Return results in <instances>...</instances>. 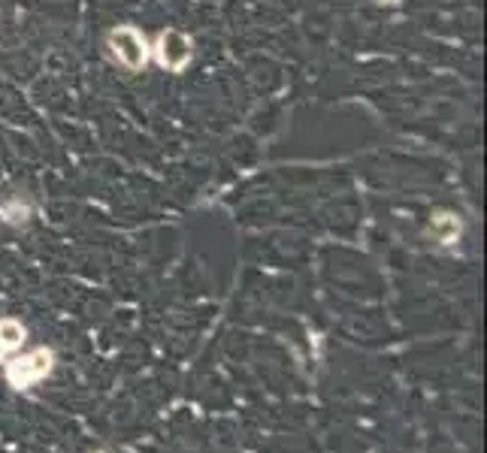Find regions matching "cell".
Instances as JSON below:
<instances>
[{"mask_svg": "<svg viewBox=\"0 0 487 453\" xmlns=\"http://www.w3.org/2000/svg\"><path fill=\"white\" fill-rule=\"evenodd\" d=\"M109 51L121 67H127L130 73L145 67L149 60V40L143 37V31H136L134 24H118L109 31Z\"/></svg>", "mask_w": 487, "mask_h": 453, "instance_id": "obj_1", "label": "cell"}, {"mask_svg": "<svg viewBox=\"0 0 487 453\" xmlns=\"http://www.w3.org/2000/svg\"><path fill=\"white\" fill-rule=\"evenodd\" d=\"M49 369H52V351L40 347V351H31V354L15 356V360L6 363V381L22 390V387H31L46 378Z\"/></svg>", "mask_w": 487, "mask_h": 453, "instance_id": "obj_2", "label": "cell"}, {"mask_svg": "<svg viewBox=\"0 0 487 453\" xmlns=\"http://www.w3.org/2000/svg\"><path fill=\"white\" fill-rule=\"evenodd\" d=\"M191 55H194V46H191V40L176 28L161 31L158 40H155V58H158V64L164 69L179 73V69H185L191 64Z\"/></svg>", "mask_w": 487, "mask_h": 453, "instance_id": "obj_3", "label": "cell"}, {"mask_svg": "<svg viewBox=\"0 0 487 453\" xmlns=\"http://www.w3.org/2000/svg\"><path fill=\"white\" fill-rule=\"evenodd\" d=\"M430 233H433V239H436L439 245H454V242L460 239V221H457V215L439 212L436 217H433Z\"/></svg>", "mask_w": 487, "mask_h": 453, "instance_id": "obj_4", "label": "cell"}, {"mask_svg": "<svg viewBox=\"0 0 487 453\" xmlns=\"http://www.w3.org/2000/svg\"><path fill=\"white\" fill-rule=\"evenodd\" d=\"M22 345H24V327L19 324V320H13V318L0 320V360Z\"/></svg>", "mask_w": 487, "mask_h": 453, "instance_id": "obj_5", "label": "cell"}]
</instances>
